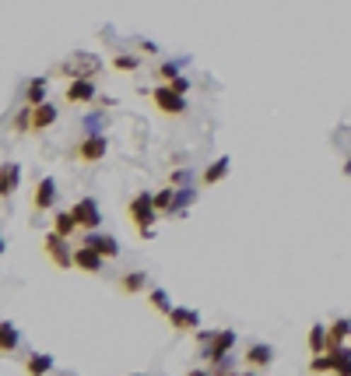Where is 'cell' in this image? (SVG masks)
<instances>
[{
  "label": "cell",
  "instance_id": "obj_3",
  "mask_svg": "<svg viewBox=\"0 0 351 376\" xmlns=\"http://www.w3.org/2000/svg\"><path fill=\"white\" fill-rule=\"evenodd\" d=\"M42 253H46V257H50V264H53V268H60V271L74 268V250L67 246V236H60L57 229L42 236Z\"/></svg>",
  "mask_w": 351,
  "mask_h": 376
},
{
  "label": "cell",
  "instance_id": "obj_6",
  "mask_svg": "<svg viewBox=\"0 0 351 376\" xmlns=\"http://www.w3.org/2000/svg\"><path fill=\"white\" fill-rule=\"evenodd\" d=\"M151 102H155V109L166 113V116H183V113H186V98H183V92H176L169 85L151 89Z\"/></svg>",
  "mask_w": 351,
  "mask_h": 376
},
{
  "label": "cell",
  "instance_id": "obj_15",
  "mask_svg": "<svg viewBox=\"0 0 351 376\" xmlns=\"http://www.w3.org/2000/svg\"><path fill=\"white\" fill-rule=\"evenodd\" d=\"M81 243H88V246H95L105 261H113V257H120V243L113 239V236H98V232H88Z\"/></svg>",
  "mask_w": 351,
  "mask_h": 376
},
{
  "label": "cell",
  "instance_id": "obj_17",
  "mask_svg": "<svg viewBox=\"0 0 351 376\" xmlns=\"http://www.w3.org/2000/svg\"><path fill=\"white\" fill-rule=\"evenodd\" d=\"M53 229H57L60 236H67V239H71V236L81 229V222H78L74 207H71V211H57V215H53Z\"/></svg>",
  "mask_w": 351,
  "mask_h": 376
},
{
  "label": "cell",
  "instance_id": "obj_26",
  "mask_svg": "<svg viewBox=\"0 0 351 376\" xmlns=\"http://www.w3.org/2000/svg\"><path fill=\"white\" fill-rule=\"evenodd\" d=\"M53 370V355H28V363H25V373H50Z\"/></svg>",
  "mask_w": 351,
  "mask_h": 376
},
{
  "label": "cell",
  "instance_id": "obj_27",
  "mask_svg": "<svg viewBox=\"0 0 351 376\" xmlns=\"http://www.w3.org/2000/svg\"><path fill=\"white\" fill-rule=\"evenodd\" d=\"M162 78H166V85H169V89H176V92H183V95H186V89H190V81L176 71L173 64H169V67H162Z\"/></svg>",
  "mask_w": 351,
  "mask_h": 376
},
{
  "label": "cell",
  "instance_id": "obj_7",
  "mask_svg": "<svg viewBox=\"0 0 351 376\" xmlns=\"http://www.w3.org/2000/svg\"><path fill=\"white\" fill-rule=\"evenodd\" d=\"M60 120V109L57 106H50V102H28V127H32V134H39V130H46V127H53Z\"/></svg>",
  "mask_w": 351,
  "mask_h": 376
},
{
  "label": "cell",
  "instance_id": "obj_20",
  "mask_svg": "<svg viewBox=\"0 0 351 376\" xmlns=\"http://www.w3.org/2000/svg\"><path fill=\"white\" fill-rule=\"evenodd\" d=\"M144 285H148V275H144V271H134V275L120 278V292H127V295H137V292H144Z\"/></svg>",
  "mask_w": 351,
  "mask_h": 376
},
{
  "label": "cell",
  "instance_id": "obj_25",
  "mask_svg": "<svg viewBox=\"0 0 351 376\" xmlns=\"http://www.w3.org/2000/svg\"><path fill=\"white\" fill-rule=\"evenodd\" d=\"M46 89H50V81L46 78H32L28 81V89H25V98L35 106V102H46Z\"/></svg>",
  "mask_w": 351,
  "mask_h": 376
},
{
  "label": "cell",
  "instance_id": "obj_28",
  "mask_svg": "<svg viewBox=\"0 0 351 376\" xmlns=\"http://www.w3.org/2000/svg\"><path fill=\"white\" fill-rule=\"evenodd\" d=\"M113 67H116L120 74H127V71H137V67H141V60H137L134 53H116V60H113Z\"/></svg>",
  "mask_w": 351,
  "mask_h": 376
},
{
  "label": "cell",
  "instance_id": "obj_1",
  "mask_svg": "<svg viewBox=\"0 0 351 376\" xmlns=\"http://www.w3.org/2000/svg\"><path fill=\"white\" fill-rule=\"evenodd\" d=\"M155 215H159L155 193H148V190H141V193L127 204V218L134 222V229H137L141 239H151V236H155Z\"/></svg>",
  "mask_w": 351,
  "mask_h": 376
},
{
  "label": "cell",
  "instance_id": "obj_12",
  "mask_svg": "<svg viewBox=\"0 0 351 376\" xmlns=\"http://www.w3.org/2000/svg\"><path fill=\"white\" fill-rule=\"evenodd\" d=\"M53 200H57V180H53V176H46V180H39V183H35L32 207H35V211H50V207H53Z\"/></svg>",
  "mask_w": 351,
  "mask_h": 376
},
{
  "label": "cell",
  "instance_id": "obj_10",
  "mask_svg": "<svg viewBox=\"0 0 351 376\" xmlns=\"http://www.w3.org/2000/svg\"><path fill=\"white\" fill-rule=\"evenodd\" d=\"M169 324H173L176 331H183V334H197V331H200V313L190 309V306H173Z\"/></svg>",
  "mask_w": 351,
  "mask_h": 376
},
{
  "label": "cell",
  "instance_id": "obj_8",
  "mask_svg": "<svg viewBox=\"0 0 351 376\" xmlns=\"http://www.w3.org/2000/svg\"><path fill=\"white\" fill-rule=\"evenodd\" d=\"M102 264H105V257H102L95 246L81 243V246L74 250V268H78V271H85V275H98V271H102Z\"/></svg>",
  "mask_w": 351,
  "mask_h": 376
},
{
  "label": "cell",
  "instance_id": "obj_21",
  "mask_svg": "<svg viewBox=\"0 0 351 376\" xmlns=\"http://www.w3.org/2000/svg\"><path fill=\"white\" fill-rule=\"evenodd\" d=\"M176 197H179V190H176V187H166V190H159V193H155V207H159V215H173Z\"/></svg>",
  "mask_w": 351,
  "mask_h": 376
},
{
  "label": "cell",
  "instance_id": "obj_4",
  "mask_svg": "<svg viewBox=\"0 0 351 376\" xmlns=\"http://www.w3.org/2000/svg\"><path fill=\"white\" fill-rule=\"evenodd\" d=\"M98 71H102L98 53H71V57L60 64V74H67L71 81H74V78H95Z\"/></svg>",
  "mask_w": 351,
  "mask_h": 376
},
{
  "label": "cell",
  "instance_id": "obj_18",
  "mask_svg": "<svg viewBox=\"0 0 351 376\" xmlns=\"http://www.w3.org/2000/svg\"><path fill=\"white\" fill-rule=\"evenodd\" d=\"M21 183V166L18 162H4V173H0V193L4 197H11L14 190Z\"/></svg>",
  "mask_w": 351,
  "mask_h": 376
},
{
  "label": "cell",
  "instance_id": "obj_9",
  "mask_svg": "<svg viewBox=\"0 0 351 376\" xmlns=\"http://www.w3.org/2000/svg\"><path fill=\"white\" fill-rule=\"evenodd\" d=\"M232 345H236V331H218V334H211V345H207V359H211V366H218L221 359H229Z\"/></svg>",
  "mask_w": 351,
  "mask_h": 376
},
{
  "label": "cell",
  "instance_id": "obj_14",
  "mask_svg": "<svg viewBox=\"0 0 351 376\" xmlns=\"http://www.w3.org/2000/svg\"><path fill=\"white\" fill-rule=\"evenodd\" d=\"M74 215H78L81 229H88V232H95V229H98V222H102V215H98V204H95L91 197H81V200L74 204Z\"/></svg>",
  "mask_w": 351,
  "mask_h": 376
},
{
  "label": "cell",
  "instance_id": "obj_23",
  "mask_svg": "<svg viewBox=\"0 0 351 376\" xmlns=\"http://www.w3.org/2000/svg\"><path fill=\"white\" fill-rule=\"evenodd\" d=\"M148 302H151V309H159V313H173V299H169V292L166 288H151L148 292Z\"/></svg>",
  "mask_w": 351,
  "mask_h": 376
},
{
  "label": "cell",
  "instance_id": "obj_16",
  "mask_svg": "<svg viewBox=\"0 0 351 376\" xmlns=\"http://www.w3.org/2000/svg\"><path fill=\"white\" fill-rule=\"evenodd\" d=\"M229 169H232V159H229V155H221V159H214V162L204 169L200 183H204V187H211V183H221V180L229 176Z\"/></svg>",
  "mask_w": 351,
  "mask_h": 376
},
{
  "label": "cell",
  "instance_id": "obj_11",
  "mask_svg": "<svg viewBox=\"0 0 351 376\" xmlns=\"http://www.w3.org/2000/svg\"><path fill=\"white\" fill-rule=\"evenodd\" d=\"M95 95H98V89H95V78H74V81L67 85L64 98H67L71 106H85V102H91Z\"/></svg>",
  "mask_w": 351,
  "mask_h": 376
},
{
  "label": "cell",
  "instance_id": "obj_24",
  "mask_svg": "<svg viewBox=\"0 0 351 376\" xmlns=\"http://www.w3.org/2000/svg\"><path fill=\"white\" fill-rule=\"evenodd\" d=\"M0 348H4V355H11L14 348H18V331H14V324H0Z\"/></svg>",
  "mask_w": 351,
  "mask_h": 376
},
{
  "label": "cell",
  "instance_id": "obj_29",
  "mask_svg": "<svg viewBox=\"0 0 351 376\" xmlns=\"http://www.w3.org/2000/svg\"><path fill=\"white\" fill-rule=\"evenodd\" d=\"M345 176H351V159H348V166H345Z\"/></svg>",
  "mask_w": 351,
  "mask_h": 376
},
{
  "label": "cell",
  "instance_id": "obj_13",
  "mask_svg": "<svg viewBox=\"0 0 351 376\" xmlns=\"http://www.w3.org/2000/svg\"><path fill=\"white\" fill-rule=\"evenodd\" d=\"M270 363H274V348L270 345H250L246 355H243L246 370H270Z\"/></svg>",
  "mask_w": 351,
  "mask_h": 376
},
{
  "label": "cell",
  "instance_id": "obj_5",
  "mask_svg": "<svg viewBox=\"0 0 351 376\" xmlns=\"http://www.w3.org/2000/svg\"><path fill=\"white\" fill-rule=\"evenodd\" d=\"M105 152H109L105 134H85V137L74 144V159H78V162H85V166L102 162V159H105Z\"/></svg>",
  "mask_w": 351,
  "mask_h": 376
},
{
  "label": "cell",
  "instance_id": "obj_19",
  "mask_svg": "<svg viewBox=\"0 0 351 376\" xmlns=\"http://www.w3.org/2000/svg\"><path fill=\"white\" fill-rule=\"evenodd\" d=\"M327 348H330L327 327H323V324H313V327H309V352H313V355H320V352H327Z\"/></svg>",
  "mask_w": 351,
  "mask_h": 376
},
{
  "label": "cell",
  "instance_id": "obj_22",
  "mask_svg": "<svg viewBox=\"0 0 351 376\" xmlns=\"http://www.w3.org/2000/svg\"><path fill=\"white\" fill-rule=\"evenodd\" d=\"M348 334H351V320H348V317L334 320V324L327 327V338H330V348H334V345H341V341H345Z\"/></svg>",
  "mask_w": 351,
  "mask_h": 376
},
{
  "label": "cell",
  "instance_id": "obj_2",
  "mask_svg": "<svg viewBox=\"0 0 351 376\" xmlns=\"http://www.w3.org/2000/svg\"><path fill=\"white\" fill-rule=\"evenodd\" d=\"M309 370H313V373H345V376H348L351 373V348L334 345V348H327V352L313 355Z\"/></svg>",
  "mask_w": 351,
  "mask_h": 376
}]
</instances>
